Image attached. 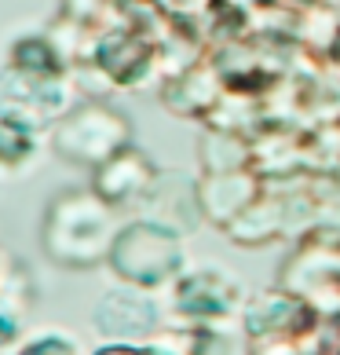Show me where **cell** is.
<instances>
[{
    "label": "cell",
    "instance_id": "1",
    "mask_svg": "<svg viewBox=\"0 0 340 355\" xmlns=\"http://www.w3.org/2000/svg\"><path fill=\"white\" fill-rule=\"evenodd\" d=\"M128 139V121L110 107H81L77 114H70L55 132V147L66 162L77 165H102L114 154L125 150Z\"/></svg>",
    "mask_w": 340,
    "mask_h": 355
},
{
    "label": "cell",
    "instance_id": "2",
    "mask_svg": "<svg viewBox=\"0 0 340 355\" xmlns=\"http://www.w3.org/2000/svg\"><path fill=\"white\" fill-rule=\"evenodd\" d=\"M154 176V165L143 157L139 150H121L114 154L110 162H102L96 168V191L102 194L107 202H121V198H136L139 191L150 187Z\"/></svg>",
    "mask_w": 340,
    "mask_h": 355
}]
</instances>
